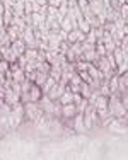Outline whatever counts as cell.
I'll use <instances>...</instances> for the list:
<instances>
[{"label": "cell", "mask_w": 128, "mask_h": 160, "mask_svg": "<svg viewBox=\"0 0 128 160\" xmlns=\"http://www.w3.org/2000/svg\"><path fill=\"white\" fill-rule=\"evenodd\" d=\"M108 112L113 118L126 116V104L121 101V94L120 92H113L108 96Z\"/></svg>", "instance_id": "1"}, {"label": "cell", "mask_w": 128, "mask_h": 160, "mask_svg": "<svg viewBox=\"0 0 128 160\" xmlns=\"http://www.w3.org/2000/svg\"><path fill=\"white\" fill-rule=\"evenodd\" d=\"M9 72H10V75H12V80H14L16 83H21L22 80H26V72H24V68H21L19 65H17L16 68H14V70H10V68H9Z\"/></svg>", "instance_id": "11"}, {"label": "cell", "mask_w": 128, "mask_h": 160, "mask_svg": "<svg viewBox=\"0 0 128 160\" xmlns=\"http://www.w3.org/2000/svg\"><path fill=\"white\" fill-rule=\"evenodd\" d=\"M0 2H2L3 9H12V7H14V3H16L17 0H0Z\"/></svg>", "instance_id": "27"}, {"label": "cell", "mask_w": 128, "mask_h": 160, "mask_svg": "<svg viewBox=\"0 0 128 160\" xmlns=\"http://www.w3.org/2000/svg\"><path fill=\"white\" fill-rule=\"evenodd\" d=\"M10 48L14 49V53H16L17 56H21V55H24V51H26V43L22 41V38H19V39L10 43Z\"/></svg>", "instance_id": "13"}, {"label": "cell", "mask_w": 128, "mask_h": 160, "mask_svg": "<svg viewBox=\"0 0 128 160\" xmlns=\"http://www.w3.org/2000/svg\"><path fill=\"white\" fill-rule=\"evenodd\" d=\"M3 82H5V73H2V72H0V87L3 85Z\"/></svg>", "instance_id": "30"}, {"label": "cell", "mask_w": 128, "mask_h": 160, "mask_svg": "<svg viewBox=\"0 0 128 160\" xmlns=\"http://www.w3.org/2000/svg\"><path fill=\"white\" fill-rule=\"evenodd\" d=\"M85 34L80 31V29H72L69 34H67V41L69 43H77V41H84Z\"/></svg>", "instance_id": "12"}, {"label": "cell", "mask_w": 128, "mask_h": 160, "mask_svg": "<svg viewBox=\"0 0 128 160\" xmlns=\"http://www.w3.org/2000/svg\"><path fill=\"white\" fill-rule=\"evenodd\" d=\"M48 77L50 75L48 73H43V72H39V70H36V75H34V80H33V83H36V85H39V87H43V83L48 80Z\"/></svg>", "instance_id": "19"}, {"label": "cell", "mask_w": 128, "mask_h": 160, "mask_svg": "<svg viewBox=\"0 0 128 160\" xmlns=\"http://www.w3.org/2000/svg\"><path fill=\"white\" fill-rule=\"evenodd\" d=\"M97 58H99V56H97L96 49H87V51H82V56H80V60H84V62H87V63H94Z\"/></svg>", "instance_id": "17"}, {"label": "cell", "mask_w": 128, "mask_h": 160, "mask_svg": "<svg viewBox=\"0 0 128 160\" xmlns=\"http://www.w3.org/2000/svg\"><path fill=\"white\" fill-rule=\"evenodd\" d=\"M79 94H80L84 99H89V97H91V94H92L91 85H89V83H85V82H82L80 87H79Z\"/></svg>", "instance_id": "20"}, {"label": "cell", "mask_w": 128, "mask_h": 160, "mask_svg": "<svg viewBox=\"0 0 128 160\" xmlns=\"http://www.w3.org/2000/svg\"><path fill=\"white\" fill-rule=\"evenodd\" d=\"M24 119H26V116H24V104H22V102H17V104L12 106V109H10V112H9V129L17 128Z\"/></svg>", "instance_id": "2"}, {"label": "cell", "mask_w": 128, "mask_h": 160, "mask_svg": "<svg viewBox=\"0 0 128 160\" xmlns=\"http://www.w3.org/2000/svg\"><path fill=\"white\" fill-rule=\"evenodd\" d=\"M77 114V109H75L74 102H69V104H62V116L65 119H72V118Z\"/></svg>", "instance_id": "9"}, {"label": "cell", "mask_w": 128, "mask_h": 160, "mask_svg": "<svg viewBox=\"0 0 128 160\" xmlns=\"http://www.w3.org/2000/svg\"><path fill=\"white\" fill-rule=\"evenodd\" d=\"M92 106H94L96 111H104V109H108V96H101L99 94Z\"/></svg>", "instance_id": "14"}, {"label": "cell", "mask_w": 128, "mask_h": 160, "mask_svg": "<svg viewBox=\"0 0 128 160\" xmlns=\"http://www.w3.org/2000/svg\"><path fill=\"white\" fill-rule=\"evenodd\" d=\"M72 119H74V129H75V131H77V133H82V131H84L85 126H84V118H82V114L77 112V114L72 118Z\"/></svg>", "instance_id": "16"}, {"label": "cell", "mask_w": 128, "mask_h": 160, "mask_svg": "<svg viewBox=\"0 0 128 160\" xmlns=\"http://www.w3.org/2000/svg\"><path fill=\"white\" fill-rule=\"evenodd\" d=\"M87 104H89V102H87V99H84V97H82V101L75 104V109H77V112H80V114H82V112H84V109L87 108Z\"/></svg>", "instance_id": "24"}, {"label": "cell", "mask_w": 128, "mask_h": 160, "mask_svg": "<svg viewBox=\"0 0 128 160\" xmlns=\"http://www.w3.org/2000/svg\"><path fill=\"white\" fill-rule=\"evenodd\" d=\"M41 96H43L41 87L36 85V83H31V87H29V102H39Z\"/></svg>", "instance_id": "10"}, {"label": "cell", "mask_w": 128, "mask_h": 160, "mask_svg": "<svg viewBox=\"0 0 128 160\" xmlns=\"http://www.w3.org/2000/svg\"><path fill=\"white\" fill-rule=\"evenodd\" d=\"M108 87H110V94L118 92V75L116 73H113L111 78L108 80Z\"/></svg>", "instance_id": "22"}, {"label": "cell", "mask_w": 128, "mask_h": 160, "mask_svg": "<svg viewBox=\"0 0 128 160\" xmlns=\"http://www.w3.org/2000/svg\"><path fill=\"white\" fill-rule=\"evenodd\" d=\"M0 60H2V51H0Z\"/></svg>", "instance_id": "31"}, {"label": "cell", "mask_w": 128, "mask_h": 160, "mask_svg": "<svg viewBox=\"0 0 128 160\" xmlns=\"http://www.w3.org/2000/svg\"><path fill=\"white\" fill-rule=\"evenodd\" d=\"M60 28H62V31L70 32L72 29H77V21H75L74 17H70L69 14H67V16L62 19V22H60Z\"/></svg>", "instance_id": "7"}, {"label": "cell", "mask_w": 128, "mask_h": 160, "mask_svg": "<svg viewBox=\"0 0 128 160\" xmlns=\"http://www.w3.org/2000/svg\"><path fill=\"white\" fill-rule=\"evenodd\" d=\"M9 68H10V63L9 62L0 60V72H2V73H7V72H9Z\"/></svg>", "instance_id": "25"}, {"label": "cell", "mask_w": 128, "mask_h": 160, "mask_svg": "<svg viewBox=\"0 0 128 160\" xmlns=\"http://www.w3.org/2000/svg\"><path fill=\"white\" fill-rule=\"evenodd\" d=\"M87 5H89V9H91L92 14L101 16V14H104L106 9L110 7V2H108V0H87Z\"/></svg>", "instance_id": "5"}, {"label": "cell", "mask_w": 128, "mask_h": 160, "mask_svg": "<svg viewBox=\"0 0 128 160\" xmlns=\"http://www.w3.org/2000/svg\"><path fill=\"white\" fill-rule=\"evenodd\" d=\"M55 83H56V80H55V78L48 77V80L43 83V87H41V92H43V96H46V94L50 92L51 89H53V87H55Z\"/></svg>", "instance_id": "21"}, {"label": "cell", "mask_w": 128, "mask_h": 160, "mask_svg": "<svg viewBox=\"0 0 128 160\" xmlns=\"http://www.w3.org/2000/svg\"><path fill=\"white\" fill-rule=\"evenodd\" d=\"M62 0H48V7H58Z\"/></svg>", "instance_id": "29"}, {"label": "cell", "mask_w": 128, "mask_h": 160, "mask_svg": "<svg viewBox=\"0 0 128 160\" xmlns=\"http://www.w3.org/2000/svg\"><path fill=\"white\" fill-rule=\"evenodd\" d=\"M94 46H96V44L87 43V41H82V51H87V49H94Z\"/></svg>", "instance_id": "28"}, {"label": "cell", "mask_w": 128, "mask_h": 160, "mask_svg": "<svg viewBox=\"0 0 128 160\" xmlns=\"http://www.w3.org/2000/svg\"><path fill=\"white\" fill-rule=\"evenodd\" d=\"M79 75H80V78H82V82H85V83H91V75L87 73V70L85 72H79Z\"/></svg>", "instance_id": "26"}, {"label": "cell", "mask_w": 128, "mask_h": 160, "mask_svg": "<svg viewBox=\"0 0 128 160\" xmlns=\"http://www.w3.org/2000/svg\"><path fill=\"white\" fill-rule=\"evenodd\" d=\"M22 41L26 43V48H38V39H36V34L33 31V28H26L24 32H22Z\"/></svg>", "instance_id": "6"}, {"label": "cell", "mask_w": 128, "mask_h": 160, "mask_svg": "<svg viewBox=\"0 0 128 160\" xmlns=\"http://www.w3.org/2000/svg\"><path fill=\"white\" fill-rule=\"evenodd\" d=\"M43 114L44 112H43V109L39 108L38 102H26L24 104V116L28 118L29 121H33V123H36Z\"/></svg>", "instance_id": "3"}, {"label": "cell", "mask_w": 128, "mask_h": 160, "mask_svg": "<svg viewBox=\"0 0 128 160\" xmlns=\"http://www.w3.org/2000/svg\"><path fill=\"white\" fill-rule=\"evenodd\" d=\"M24 2L26 0H17L12 7V12L16 17H24Z\"/></svg>", "instance_id": "18"}, {"label": "cell", "mask_w": 128, "mask_h": 160, "mask_svg": "<svg viewBox=\"0 0 128 160\" xmlns=\"http://www.w3.org/2000/svg\"><path fill=\"white\" fill-rule=\"evenodd\" d=\"M50 77H51V78H55L56 82L60 80V77H62V67H60V65H51Z\"/></svg>", "instance_id": "23"}, {"label": "cell", "mask_w": 128, "mask_h": 160, "mask_svg": "<svg viewBox=\"0 0 128 160\" xmlns=\"http://www.w3.org/2000/svg\"><path fill=\"white\" fill-rule=\"evenodd\" d=\"M82 118H84V126L85 129H91L94 124H96L97 119V114H96V109H94L92 104H87V108L84 109V112H82Z\"/></svg>", "instance_id": "4"}, {"label": "cell", "mask_w": 128, "mask_h": 160, "mask_svg": "<svg viewBox=\"0 0 128 160\" xmlns=\"http://www.w3.org/2000/svg\"><path fill=\"white\" fill-rule=\"evenodd\" d=\"M126 89H128V75L125 72V73L118 75V92L120 94H126Z\"/></svg>", "instance_id": "15"}, {"label": "cell", "mask_w": 128, "mask_h": 160, "mask_svg": "<svg viewBox=\"0 0 128 160\" xmlns=\"http://www.w3.org/2000/svg\"><path fill=\"white\" fill-rule=\"evenodd\" d=\"M65 89H67V85H62V83L56 82V83H55V87H53V89H51L50 92L46 94V96L50 97L51 101H58V99L62 97V94L65 92Z\"/></svg>", "instance_id": "8"}]
</instances>
